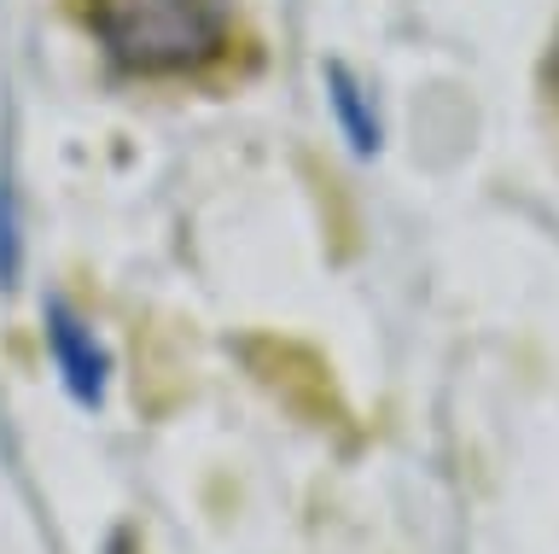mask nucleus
Segmentation results:
<instances>
[{
	"instance_id": "1",
	"label": "nucleus",
	"mask_w": 559,
	"mask_h": 554,
	"mask_svg": "<svg viewBox=\"0 0 559 554\" xmlns=\"http://www.w3.org/2000/svg\"><path fill=\"white\" fill-rule=\"evenodd\" d=\"M87 19L105 54L140 76L199 71L227 42L222 0H87Z\"/></svg>"
},
{
	"instance_id": "2",
	"label": "nucleus",
	"mask_w": 559,
	"mask_h": 554,
	"mask_svg": "<svg viewBox=\"0 0 559 554\" xmlns=\"http://www.w3.org/2000/svg\"><path fill=\"white\" fill-rule=\"evenodd\" d=\"M47 351H52V368H59L64 391L94 409L105 397V368H111V362H105V351L94 344V333L76 321L70 304H47Z\"/></svg>"
},
{
	"instance_id": "3",
	"label": "nucleus",
	"mask_w": 559,
	"mask_h": 554,
	"mask_svg": "<svg viewBox=\"0 0 559 554\" xmlns=\"http://www.w3.org/2000/svg\"><path fill=\"white\" fill-rule=\"evenodd\" d=\"M326 89H332V111H338V123H344V134H349V146H356V152H373V146H379V117L367 111V99H361V89H356V76H349L344 64H332V71H326Z\"/></svg>"
},
{
	"instance_id": "4",
	"label": "nucleus",
	"mask_w": 559,
	"mask_h": 554,
	"mask_svg": "<svg viewBox=\"0 0 559 554\" xmlns=\"http://www.w3.org/2000/svg\"><path fill=\"white\" fill-rule=\"evenodd\" d=\"M0 274H17V204H12V181H0Z\"/></svg>"
},
{
	"instance_id": "5",
	"label": "nucleus",
	"mask_w": 559,
	"mask_h": 554,
	"mask_svg": "<svg viewBox=\"0 0 559 554\" xmlns=\"http://www.w3.org/2000/svg\"><path fill=\"white\" fill-rule=\"evenodd\" d=\"M554 82H559V54H554Z\"/></svg>"
}]
</instances>
